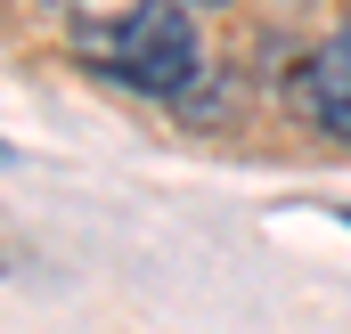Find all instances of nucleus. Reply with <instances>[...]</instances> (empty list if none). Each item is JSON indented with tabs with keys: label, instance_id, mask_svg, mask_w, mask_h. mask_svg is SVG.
Returning a JSON list of instances; mask_svg holds the SVG:
<instances>
[{
	"label": "nucleus",
	"instance_id": "1",
	"mask_svg": "<svg viewBox=\"0 0 351 334\" xmlns=\"http://www.w3.org/2000/svg\"><path fill=\"white\" fill-rule=\"evenodd\" d=\"M82 49H90V66L106 82L139 90V98H172L180 106L188 90L204 82V33H196V16L180 0H139L131 16L98 25Z\"/></svg>",
	"mask_w": 351,
	"mask_h": 334
},
{
	"label": "nucleus",
	"instance_id": "4",
	"mask_svg": "<svg viewBox=\"0 0 351 334\" xmlns=\"http://www.w3.org/2000/svg\"><path fill=\"white\" fill-rule=\"evenodd\" d=\"M335 220H343V229H351V204H343V212H335Z\"/></svg>",
	"mask_w": 351,
	"mask_h": 334
},
{
	"label": "nucleus",
	"instance_id": "3",
	"mask_svg": "<svg viewBox=\"0 0 351 334\" xmlns=\"http://www.w3.org/2000/svg\"><path fill=\"white\" fill-rule=\"evenodd\" d=\"M66 16H90V25H114V16H131L139 0H58Z\"/></svg>",
	"mask_w": 351,
	"mask_h": 334
},
{
	"label": "nucleus",
	"instance_id": "2",
	"mask_svg": "<svg viewBox=\"0 0 351 334\" xmlns=\"http://www.w3.org/2000/svg\"><path fill=\"white\" fill-rule=\"evenodd\" d=\"M286 98H294L335 147H351V25L335 33V41H319V49L286 74Z\"/></svg>",
	"mask_w": 351,
	"mask_h": 334
}]
</instances>
